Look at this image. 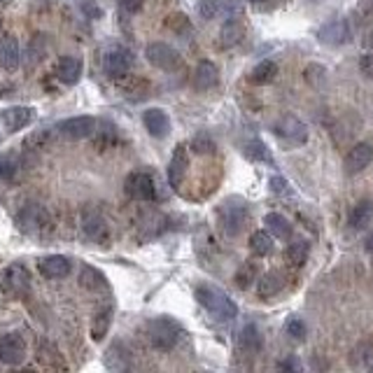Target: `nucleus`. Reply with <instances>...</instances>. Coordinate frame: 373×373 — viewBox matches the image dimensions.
<instances>
[{"mask_svg": "<svg viewBox=\"0 0 373 373\" xmlns=\"http://www.w3.org/2000/svg\"><path fill=\"white\" fill-rule=\"evenodd\" d=\"M196 299L217 322H231L238 317V305L234 303V299H229V294H224L219 287L212 285L196 287Z\"/></svg>", "mask_w": 373, "mask_h": 373, "instance_id": "f257e3e1", "label": "nucleus"}, {"mask_svg": "<svg viewBox=\"0 0 373 373\" xmlns=\"http://www.w3.org/2000/svg\"><path fill=\"white\" fill-rule=\"evenodd\" d=\"M217 222L226 236H238L248 224V203L241 199H226L217 208Z\"/></svg>", "mask_w": 373, "mask_h": 373, "instance_id": "f03ea898", "label": "nucleus"}, {"mask_svg": "<svg viewBox=\"0 0 373 373\" xmlns=\"http://www.w3.org/2000/svg\"><path fill=\"white\" fill-rule=\"evenodd\" d=\"M14 224L21 234L26 236H42L50 229V212L45 210L40 203H26L17 212Z\"/></svg>", "mask_w": 373, "mask_h": 373, "instance_id": "7ed1b4c3", "label": "nucleus"}, {"mask_svg": "<svg viewBox=\"0 0 373 373\" xmlns=\"http://www.w3.org/2000/svg\"><path fill=\"white\" fill-rule=\"evenodd\" d=\"M148 339L154 350L168 352L180 341V327L173 320H168V317H159V320H152L148 324Z\"/></svg>", "mask_w": 373, "mask_h": 373, "instance_id": "20e7f679", "label": "nucleus"}, {"mask_svg": "<svg viewBox=\"0 0 373 373\" xmlns=\"http://www.w3.org/2000/svg\"><path fill=\"white\" fill-rule=\"evenodd\" d=\"M273 133L278 136L280 143L290 145V148H301V145L308 143V126L301 119L292 117V114H285V117L275 121Z\"/></svg>", "mask_w": 373, "mask_h": 373, "instance_id": "39448f33", "label": "nucleus"}, {"mask_svg": "<svg viewBox=\"0 0 373 373\" xmlns=\"http://www.w3.org/2000/svg\"><path fill=\"white\" fill-rule=\"evenodd\" d=\"M145 59L150 61L154 68L159 70H175L180 68V54H177L173 47L166 45V42H150L148 47H145Z\"/></svg>", "mask_w": 373, "mask_h": 373, "instance_id": "423d86ee", "label": "nucleus"}, {"mask_svg": "<svg viewBox=\"0 0 373 373\" xmlns=\"http://www.w3.org/2000/svg\"><path fill=\"white\" fill-rule=\"evenodd\" d=\"M82 231L91 243H101V245L110 238L105 217H103L101 210H96L94 205H87L82 210Z\"/></svg>", "mask_w": 373, "mask_h": 373, "instance_id": "0eeeda50", "label": "nucleus"}, {"mask_svg": "<svg viewBox=\"0 0 373 373\" xmlns=\"http://www.w3.org/2000/svg\"><path fill=\"white\" fill-rule=\"evenodd\" d=\"M133 68V54L126 50V47H112L105 59H103V70H105L108 77L112 79H121L126 77Z\"/></svg>", "mask_w": 373, "mask_h": 373, "instance_id": "6e6552de", "label": "nucleus"}, {"mask_svg": "<svg viewBox=\"0 0 373 373\" xmlns=\"http://www.w3.org/2000/svg\"><path fill=\"white\" fill-rule=\"evenodd\" d=\"M0 285H3V290L8 292L10 296H14V299L26 296L28 290H30V275L26 271V266H21V264L8 266V268H5V273H3Z\"/></svg>", "mask_w": 373, "mask_h": 373, "instance_id": "1a4fd4ad", "label": "nucleus"}, {"mask_svg": "<svg viewBox=\"0 0 373 373\" xmlns=\"http://www.w3.org/2000/svg\"><path fill=\"white\" fill-rule=\"evenodd\" d=\"M124 192L133 201H152L157 196L154 177L148 173H128L124 182Z\"/></svg>", "mask_w": 373, "mask_h": 373, "instance_id": "9d476101", "label": "nucleus"}, {"mask_svg": "<svg viewBox=\"0 0 373 373\" xmlns=\"http://www.w3.org/2000/svg\"><path fill=\"white\" fill-rule=\"evenodd\" d=\"M317 40L327 47H341V45H347L352 40V30H350V23L345 19H332L327 21L324 26L320 28L317 33Z\"/></svg>", "mask_w": 373, "mask_h": 373, "instance_id": "9b49d317", "label": "nucleus"}, {"mask_svg": "<svg viewBox=\"0 0 373 373\" xmlns=\"http://www.w3.org/2000/svg\"><path fill=\"white\" fill-rule=\"evenodd\" d=\"M26 359V343L19 334L0 336V362L8 366H19Z\"/></svg>", "mask_w": 373, "mask_h": 373, "instance_id": "f8f14e48", "label": "nucleus"}, {"mask_svg": "<svg viewBox=\"0 0 373 373\" xmlns=\"http://www.w3.org/2000/svg\"><path fill=\"white\" fill-rule=\"evenodd\" d=\"M57 131L68 140H84L96 133V119L87 117V114H82V117H70L61 121Z\"/></svg>", "mask_w": 373, "mask_h": 373, "instance_id": "ddd939ff", "label": "nucleus"}, {"mask_svg": "<svg viewBox=\"0 0 373 373\" xmlns=\"http://www.w3.org/2000/svg\"><path fill=\"white\" fill-rule=\"evenodd\" d=\"M187 168H189V148L185 143H180L177 148L173 150V157H170V163H168V182L173 189H180L182 180L187 175Z\"/></svg>", "mask_w": 373, "mask_h": 373, "instance_id": "4468645a", "label": "nucleus"}, {"mask_svg": "<svg viewBox=\"0 0 373 373\" xmlns=\"http://www.w3.org/2000/svg\"><path fill=\"white\" fill-rule=\"evenodd\" d=\"M38 268H40V273L50 280H61V278H65V275H70V271H72L70 259L63 254L42 256V259L38 261Z\"/></svg>", "mask_w": 373, "mask_h": 373, "instance_id": "2eb2a0df", "label": "nucleus"}, {"mask_svg": "<svg viewBox=\"0 0 373 373\" xmlns=\"http://www.w3.org/2000/svg\"><path fill=\"white\" fill-rule=\"evenodd\" d=\"M371 161H373V148H371V145L369 143L354 145V148L347 152V157H345V173L347 175L362 173V170L369 166Z\"/></svg>", "mask_w": 373, "mask_h": 373, "instance_id": "dca6fc26", "label": "nucleus"}, {"mask_svg": "<svg viewBox=\"0 0 373 373\" xmlns=\"http://www.w3.org/2000/svg\"><path fill=\"white\" fill-rule=\"evenodd\" d=\"M143 124L152 138H166L170 131V119L161 108H150L143 112Z\"/></svg>", "mask_w": 373, "mask_h": 373, "instance_id": "f3484780", "label": "nucleus"}, {"mask_svg": "<svg viewBox=\"0 0 373 373\" xmlns=\"http://www.w3.org/2000/svg\"><path fill=\"white\" fill-rule=\"evenodd\" d=\"M194 89L196 91H210L217 87L219 82V70L217 65L212 63V61H201V63L196 65V70H194Z\"/></svg>", "mask_w": 373, "mask_h": 373, "instance_id": "a211bd4d", "label": "nucleus"}, {"mask_svg": "<svg viewBox=\"0 0 373 373\" xmlns=\"http://www.w3.org/2000/svg\"><path fill=\"white\" fill-rule=\"evenodd\" d=\"M0 119H3L8 133H17V131H21V128H26L30 124V119H33V110L23 108V105L5 108L3 112H0Z\"/></svg>", "mask_w": 373, "mask_h": 373, "instance_id": "6ab92c4d", "label": "nucleus"}, {"mask_svg": "<svg viewBox=\"0 0 373 373\" xmlns=\"http://www.w3.org/2000/svg\"><path fill=\"white\" fill-rule=\"evenodd\" d=\"M82 70H84V63H82V59H79V57H61L59 63H57L59 82L68 84V87H72V84L79 82Z\"/></svg>", "mask_w": 373, "mask_h": 373, "instance_id": "aec40b11", "label": "nucleus"}, {"mask_svg": "<svg viewBox=\"0 0 373 373\" xmlns=\"http://www.w3.org/2000/svg\"><path fill=\"white\" fill-rule=\"evenodd\" d=\"M21 63V47L12 35L0 38V65L5 70H17Z\"/></svg>", "mask_w": 373, "mask_h": 373, "instance_id": "412c9836", "label": "nucleus"}, {"mask_svg": "<svg viewBox=\"0 0 373 373\" xmlns=\"http://www.w3.org/2000/svg\"><path fill=\"white\" fill-rule=\"evenodd\" d=\"M285 287V275L280 271H268L259 278V285H256V292H259L261 299H271L275 294H280Z\"/></svg>", "mask_w": 373, "mask_h": 373, "instance_id": "4be33fe9", "label": "nucleus"}, {"mask_svg": "<svg viewBox=\"0 0 373 373\" xmlns=\"http://www.w3.org/2000/svg\"><path fill=\"white\" fill-rule=\"evenodd\" d=\"M238 347L245 354H252V357L261 350V334L254 324H245L241 329V334H238Z\"/></svg>", "mask_w": 373, "mask_h": 373, "instance_id": "5701e85b", "label": "nucleus"}, {"mask_svg": "<svg viewBox=\"0 0 373 373\" xmlns=\"http://www.w3.org/2000/svg\"><path fill=\"white\" fill-rule=\"evenodd\" d=\"M264 224H266V229L271 231V236L280 238V241H287V238H292L290 219L283 217L280 212H268V215L264 217Z\"/></svg>", "mask_w": 373, "mask_h": 373, "instance_id": "b1692460", "label": "nucleus"}, {"mask_svg": "<svg viewBox=\"0 0 373 373\" xmlns=\"http://www.w3.org/2000/svg\"><path fill=\"white\" fill-rule=\"evenodd\" d=\"M79 283L82 287H87L91 292H101V290H108V280L99 268L94 266H84L82 273H79Z\"/></svg>", "mask_w": 373, "mask_h": 373, "instance_id": "393cba45", "label": "nucleus"}, {"mask_svg": "<svg viewBox=\"0 0 373 373\" xmlns=\"http://www.w3.org/2000/svg\"><path fill=\"white\" fill-rule=\"evenodd\" d=\"M373 219V201H359L350 212V226L352 229H364Z\"/></svg>", "mask_w": 373, "mask_h": 373, "instance_id": "a878e982", "label": "nucleus"}, {"mask_svg": "<svg viewBox=\"0 0 373 373\" xmlns=\"http://www.w3.org/2000/svg\"><path fill=\"white\" fill-rule=\"evenodd\" d=\"M243 154H245L248 159H252V161H259V163H268V166H275L271 152H268V148L261 140H248L245 148H243Z\"/></svg>", "mask_w": 373, "mask_h": 373, "instance_id": "bb28decb", "label": "nucleus"}, {"mask_svg": "<svg viewBox=\"0 0 373 373\" xmlns=\"http://www.w3.org/2000/svg\"><path fill=\"white\" fill-rule=\"evenodd\" d=\"M110 324H112V308H103L99 315L94 317V322H91V339L99 343V341H103L108 336V329Z\"/></svg>", "mask_w": 373, "mask_h": 373, "instance_id": "cd10ccee", "label": "nucleus"}, {"mask_svg": "<svg viewBox=\"0 0 373 373\" xmlns=\"http://www.w3.org/2000/svg\"><path fill=\"white\" fill-rule=\"evenodd\" d=\"M250 250L256 254V256H268L273 252V236L271 231H254L252 236H250Z\"/></svg>", "mask_w": 373, "mask_h": 373, "instance_id": "c85d7f7f", "label": "nucleus"}, {"mask_svg": "<svg viewBox=\"0 0 373 373\" xmlns=\"http://www.w3.org/2000/svg\"><path fill=\"white\" fill-rule=\"evenodd\" d=\"M371 362H373V345L371 343H359L352 347V352H350L352 369H369Z\"/></svg>", "mask_w": 373, "mask_h": 373, "instance_id": "c756f323", "label": "nucleus"}, {"mask_svg": "<svg viewBox=\"0 0 373 373\" xmlns=\"http://www.w3.org/2000/svg\"><path fill=\"white\" fill-rule=\"evenodd\" d=\"M275 75H278V65H275L273 61H261V63H256L252 72H250V79H252L254 84H268L273 82Z\"/></svg>", "mask_w": 373, "mask_h": 373, "instance_id": "7c9ffc66", "label": "nucleus"}, {"mask_svg": "<svg viewBox=\"0 0 373 373\" xmlns=\"http://www.w3.org/2000/svg\"><path fill=\"white\" fill-rule=\"evenodd\" d=\"M308 252H310V243L308 241H292L290 245H287V250H285V256L294 266H301L303 261L308 259Z\"/></svg>", "mask_w": 373, "mask_h": 373, "instance_id": "2f4dec72", "label": "nucleus"}, {"mask_svg": "<svg viewBox=\"0 0 373 373\" xmlns=\"http://www.w3.org/2000/svg\"><path fill=\"white\" fill-rule=\"evenodd\" d=\"M189 150L194 152V154H212L215 152V140H212L208 133H196V136L192 138V143H189Z\"/></svg>", "mask_w": 373, "mask_h": 373, "instance_id": "473e14b6", "label": "nucleus"}, {"mask_svg": "<svg viewBox=\"0 0 373 373\" xmlns=\"http://www.w3.org/2000/svg\"><path fill=\"white\" fill-rule=\"evenodd\" d=\"M241 38H243L241 23L226 21V23H224V28H222V45H224V47H234L236 42H241Z\"/></svg>", "mask_w": 373, "mask_h": 373, "instance_id": "72a5a7b5", "label": "nucleus"}, {"mask_svg": "<svg viewBox=\"0 0 373 373\" xmlns=\"http://www.w3.org/2000/svg\"><path fill=\"white\" fill-rule=\"evenodd\" d=\"M224 0H201L199 3V14L203 19H215V17L222 14Z\"/></svg>", "mask_w": 373, "mask_h": 373, "instance_id": "f704fd0d", "label": "nucleus"}, {"mask_svg": "<svg viewBox=\"0 0 373 373\" xmlns=\"http://www.w3.org/2000/svg\"><path fill=\"white\" fill-rule=\"evenodd\" d=\"M254 278H256V264L241 266V271L236 273V283L238 287H243V290H248V287L254 283Z\"/></svg>", "mask_w": 373, "mask_h": 373, "instance_id": "c9c22d12", "label": "nucleus"}, {"mask_svg": "<svg viewBox=\"0 0 373 373\" xmlns=\"http://www.w3.org/2000/svg\"><path fill=\"white\" fill-rule=\"evenodd\" d=\"M285 332L294 341H303L305 339V324H303V320H299V317H290L285 324Z\"/></svg>", "mask_w": 373, "mask_h": 373, "instance_id": "e433bc0d", "label": "nucleus"}, {"mask_svg": "<svg viewBox=\"0 0 373 373\" xmlns=\"http://www.w3.org/2000/svg\"><path fill=\"white\" fill-rule=\"evenodd\" d=\"M168 28H173L175 33H180V35H187L189 30H192V26H189V21H187V17H185V14L168 17Z\"/></svg>", "mask_w": 373, "mask_h": 373, "instance_id": "4c0bfd02", "label": "nucleus"}, {"mask_svg": "<svg viewBox=\"0 0 373 373\" xmlns=\"http://www.w3.org/2000/svg\"><path fill=\"white\" fill-rule=\"evenodd\" d=\"M17 175V163L12 159H0V182H8Z\"/></svg>", "mask_w": 373, "mask_h": 373, "instance_id": "58836bf2", "label": "nucleus"}, {"mask_svg": "<svg viewBox=\"0 0 373 373\" xmlns=\"http://www.w3.org/2000/svg\"><path fill=\"white\" fill-rule=\"evenodd\" d=\"M271 189L278 196H287V194H292V189H290V182L285 180V177H280V175H273L271 177Z\"/></svg>", "mask_w": 373, "mask_h": 373, "instance_id": "ea45409f", "label": "nucleus"}, {"mask_svg": "<svg viewBox=\"0 0 373 373\" xmlns=\"http://www.w3.org/2000/svg\"><path fill=\"white\" fill-rule=\"evenodd\" d=\"M119 8L128 12V14H136V12L143 10V0H117Z\"/></svg>", "mask_w": 373, "mask_h": 373, "instance_id": "a19ab883", "label": "nucleus"}, {"mask_svg": "<svg viewBox=\"0 0 373 373\" xmlns=\"http://www.w3.org/2000/svg\"><path fill=\"white\" fill-rule=\"evenodd\" d=\"M359 70H362L366 77H373V52L362 57V61H359Z\"/></svg>", "mask_w": 373, "mask_h": 373, "instance_id": "79ce46f5", "label": "nucleus"}, {"mask_svg": "<svg viewBox=\"0 0 373 373\" xmlns=\"http://www.w3.org/2000/svg\"><path fill=\"white\" fill-rule=\"evenodd\" d=\"M364 248H366V252H371V254H373V231L364 238Z\"/></svg>", "mask_w": 373, "mask_h": 373, "instance_id": "37998d69", "label": "nucleus"}, {"mask_svg": "<svg viewBox=\"0 0 373 373\" xmlns=\"http://www.w3.org/2000/svg\"><path fill=\"white\" fill-rule=\"evenodd\" d=\"M366 45H369L371 50H373V30H371V33H369V40H366Z\"/></svg>", "mask_w": 373, "mask_h": 373, "instance_id": "c03bdc74", "label": "nucleus"}, {"mask_svg": "<svg viewBox=\"0 0 373 373\" xmlns=\"http://www.w3.org/2000/svg\"><path fill=\"white\" fill-rule=\"evenodd\" d=\"M364 5H366V8H369V10L373 12V0H364Z\"/></svg>", "mask_w": 373, "mask_h": 373, "instance_id": "a18cd8bd", "label": "nucleus"}, {"mask_svg": "<svg viewBox=\"0 0 373 373\" xmlns=\"http://www.w3.org/2000/svg\"><path fill=\"white\" fill-rule=\"evenodd\" d=\"M12 0H0V8H5V5H10Z\"/></svg>", "mask_w": 373, "mask_h": 373, "instance_id": "49530a36", "label": "nucleus"}, {"mask_svg": "<svg viewBox=\"0 0 373 373\" xmlns=\"http://www.w3.org/2000/svg\"><path fill=\"white\" fill-rule=\"evenodd\" d=\"M250 3H264V0H250Z\"/></svg>", "mask_w": 373, "mask_h": 373, "instance_id": "de8ad7c7", "label": "nucleus"}, {"mask_svg": "<svg viewBox=\"0 0 373 373\" xmlns=\"http://www.w3.org/2000/svg\"><path fill=\"white\" fill-rule=\"evenodd\" d=\"M369 371H371V373H373V362H371V366H369Z\"/></svg>", "mask_w": 373, "mask_h": 373, "instance_id": "09e8293b", "label": "nucleus"}]
</instances>
